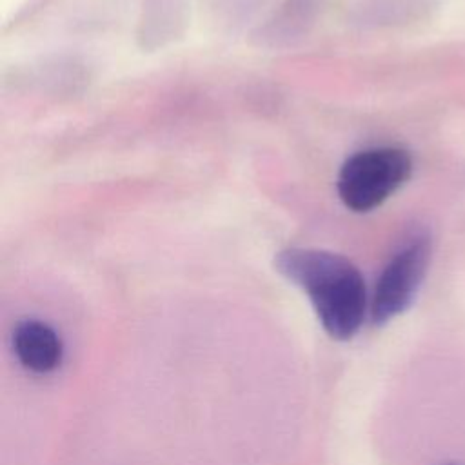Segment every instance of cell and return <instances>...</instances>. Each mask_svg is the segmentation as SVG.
Returning <instances> with one entry per match:
<instances>
[{
    "label": "cell",
    "mask_w": 465,
    "mask_h": 465,
    "mask_svg": "<svg viewBox=\"0 0 465 465\" xmlns=\"http://www.w3.org/2000/svg\"><path fill=\"white\" fill-rule=\"evenodd\" d=\"M430 262V240L427 236L411 238L383 267L372 298L371 318L376 325L387 323L414 302Z\"/></svg>",
    "instance_id": "3"
},
{
    "label": "cell",
    "mask_w": 465,
    "mask_h": 465,
    "mask_svg": "<svg viewBox=\"0 0 465 465\" xmlns=\"http://www.w3.org/2000/svg\"><path fill=\"white\" fill-rule=\"evenodd\" d=\"M276 271L300 287L329 336L352 338L371 309L367 287L358 267L347 258L311 247H291L274 258Z\"/></svg>",
    "instance_id": "1"
},
{
    "label": "cell",
    "mask_w": 465,
    "mask_h": 465,
    "mask_svg": "<svg viewBox=\"0 0 465 465\" xmlns=\"http://www.w3.org/2000/svg\"><path fill=\"white\" fill-rule=\"evenodd\" d=\"M13 351L18 361L33 372L54 371L64 356V345L56 331L40 320H22L13 331Z\"/></svg>",
    "instance_id": "4"
},
{
    "label": "cell",
    "mask_w": 465,
    "mask_h": 465,
    "mask_svg": "<svg viewBox=\"0 0 465 465\" xmlns=\"http://www.w3.org/2000/svg\"><path fill=\"white\" fill-rule=\"evenodd\" d=\"M412 158L400 147H372L345 160L338 174V194L345 207L367 213L381 205L411 176Z\"/></svg>",
    "instance_id": "2"
}]
</instances>
